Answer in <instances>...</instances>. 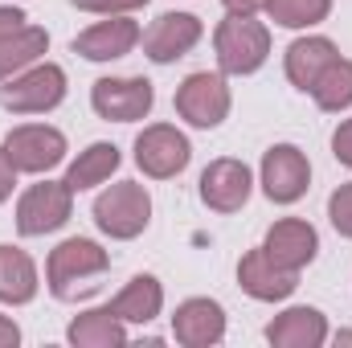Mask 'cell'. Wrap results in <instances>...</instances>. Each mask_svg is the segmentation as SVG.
Instances as JSON below:
<instances>
[{
    "mask_svg": "<svg viewBox=\"0 0 352 348\" xmlns=\"http://www.w3.org/2000/svg\"><path fill=\"white\" fill-rule=\"evenodd\" d=\"M111 270V254L90 242V238H66L54 254H50V266H45V279H50V291L54 299L62 303H74L90 291H98V279Z\"/></svg>",
    "mask_w": 352,
    "mask_h": 348,
    "instance_id": "obj_1",
    "label": "cell"
},
{
    "mask_svg": "<svg viewBox=\"0 0 352 348\" xmlns=\"http://www.w3.org/2000/svg\"><path fill=\"white\" fill-rule=\"evenodd\" d=\"M213 50H217V66L221 74H254L263 70V62L270 58V29L254 17H226L213 33Z\"/></svg>",
    "mask_w": 352,
    "mask_h": 348,
    "instance_id": "obj_2",
    "label": "cell"
},
{
    "mask_svg": "<svg viewBox=\"0 0 352 348\" xmlns=\"http://www.w3.org/2000/svg\"><path fill=\"white\" fill-rule=\"evenodd\" d=\"M148 221H152V197L135 180H119L94 197V226L115 242L140 238L148 230Z\"/></svg>",
    "mask_w": 352,
    "mask_h": 348,
    "instance_id": "obj_3",
    "label": "cell"
},
{
    "mask_svg": "<svg viewBox=\"0 0 352 348\" xmlns=\"http://www.w3.org/2000/svg\"><path fill=\"white\" fill-rule=\"evenodd\" d=\"M66 98V70L54 62H33L29 70L4 78L0 87V107L16 115H45Z\"/></svg>",
    "mask_w": 352,
    "mask_h": 348,
    "instance_id": "obj_4",
    "label": "cell"
},
{
    "mask_svg": "<svg viewBox=\"0 0 352 348\" xmlns=\"http://www.w3.org/2000/svg\"><path fill=\"white\" fill-rule=\"evenodd\" d=\"M74 213V193L66 188V180H41L29 184L16 201V230L21 238H45L54 230H62Z\"/></svg>",
    "mask_w": 352,
    "mask_h": 348,
    "instance_id": "obj_5",
    "label": "cell"
},
{
    "mask_svg": "<svg viewBox=\"0 0 352 348\" xmlns=\"http://www.w3.org/2000/svg\"><path fill=\"white\" fill-rule=\"evenodd\" d=\"M4 156L16 173H50L66 160V135L58 127H45V123H21L4 135Z\"/></svg>",
    "mask_w": 352,
    "mask_h": 348,
    "instance_id": "obj_6",
    "label": "cell"
},
{
    "mask_svg": "<svg viewBox=\"0 0 352 348\" xmlns=\"http://www.w3.org/2000/svg\"><path fill=\"white\" fill-rule=\"evenodd\" d=\"M188 160H192V148L184 131H176L173 123H152L135 135V164L152 180H168V176L184 173Z\"/></svg>",
    "mask_w": 352,
    "mask_h": 348,
    "instance_id": "obj_7",
    "label": "cell"
},
{
    "mask_svg": "<svg viewBox=\"0 0 352 348\" xmlns=\"http://www.w3.org/2000/svg\"><path fill=\"white\" fill-rule=\"evenodd\" d=\"M176 115L188 119L192 127H217L226 115H230V87L221 74H209V70H197L188 74L180 87H176Z\"/></svg>",
    "mask_w": 352,
    "mask_h": 348,
    "instance_id": "obj_8",
    "label": "cell"
},
{
    "mask_svg": "<svg viewBox=\"0 0 352 348\" xmlns=\"http://www.w3.org/2000/svg\"><path fill=\"white\" fill-rule=\"evenodd\" d=\"M156 102V90L148 78H98L90 87V107L98 119H111V123H135V119H148Z\"/></svg>",
    "mask_w": 352,
    "mask_h": 348,
    "instance_id": "obj_9",
    "label": "cell"
},
{
    "mask_svg": "<svg viewBox=\"0 0 352 348\" xmlns=\"http://www.w3.org/2000/svg\"><path fill=\"white\" fill-rule=\"evenodd\" d=\"M311 188V164L295 144H274L263 156V193L274 205H295Z\"/></svg>",
    "mask_w": 352,
    "mask_h": 348,
    "instance_id": "obj_10",
    "label": "cell"
},
{
    "mask_svg": "<svg viewBox=\"0 0 352 348\" xmlns=\"http://www.w3.org/2000/svg\"><path fill=\"white\" fill-rule=\"evenodd\" d=\"M263 250H266V259L278 262L283 270H295L299 274L303 266H311L316 254H320V234L303 217H283V221H274L266 230Z\"/></svg>",
    "mask_w": 352,
    "mask_h": 348,
    "instance_id": "obj_11",
    "label": "cell"
},
{
    "mask_svg": "<svg viewBox=\"0 0 352 348\" xmlns=\"http://www.w3.org/2000/svg\"><path fill=\"white\" fill-rule=\"evenodd\" d=\"M250 188H254V176L242 160H213L205 173H201V201L213 209V213H238L246 201H250Z\"/></svg>",
    "mask_w": 352,
    "mask_h": 348,
    "instance_id": "obj_12",
    "label": "cell"
},
{
    "mask_svg": "<svg viewBox=\"0 0 352 348\" xmlns=\"http://www.w3.org/2000/svg\"><path fill=\"white\" fill-rule=\"evenodd\" d=\"M173 336L184 348L221 345V336H226V312H221V303L217 299H205V295L184 299L173 316Z\"/></svg>",
    "mask_w": 352,
    "mask_h": 348,
    "instance_id": "obj_13",
    "label": "cell"
},
{
    "mask_svg": "<svg viewBox=\"0 0 352 348\" xmlns=\"http://www.w3.org/2000/svg\"><path fill=\"white\" fill-rule=\"evenodd\" d=\"M201 21L192 12H164L148 33H144V54L156 62V66H168L176 58H184L197 41H201Z\"/></svg>",
    "mask_w": 352,
    "mask_h": 348,
    "instance_id": "obj_14",
    "label": "cell"
},
{
    "mask_svg": "<svg viewBox=\"0 0 352 348\" xmlns=\"http://www.w3.org/2000/svg\"><path fill=\"white\" fill-rule=\"evenodd\" d=\"M140 25L123 12V17H111V21H98L90 25L87 33L74 37V54H82L87 62H115L123 54H131L140 45Z\"/></svg>",
    "mask_w": 352,
    "mask_h": 348,
    "instance_id": "obj_15",
    "label": "cell"
},
{
    "mask_svg": "<svg viewBox=\"0 0 352 348\" xmlns=\"http://www.w3.org/2000/svg\"><path fill=\"white\" fill-rule=\"evenodd\" d=\"M238 283H242V291L250 295V299H258V303H278V299H287L295 287H299V274L295 270H283L278 262L266 259V250H250V254H242L238 262Z\"/></svg>",
    "mask_w": 352,
    "mask_h": 348,
    "instance_id": "obj_16",
    "label": "cell"
},
{
    "mask_svg": "<svg viewBox=\"0 0 352 348\" xmlns=\"http://www.w3.org/2000/svg\"><path fill=\"white\" fill-rule=\"evenodd\" d=\"M266 340L274 348H320L328 340V320L316 307H287L266 324Z\"/></svg>",
    "mask_w": 352,
    "mask_h": 348,
    "instance_id": "obj_17",
    "label": "cell"
},
{
    "mask_svg": "<svg viewBox=\"0 0 352 348\" xmlns=\"http://www.w3.org/2000/svg\"><path fill=\"white\" fill-rule=\"evenodd\" d=\"M123 324H152L164 307V287L156 274H135L111 303H107Z\"/></svg>",
    "mask_w": 352,
    "mask_h": 348,
    "instance_id": "obj_18",
    "label": "cell"
},
{
    "mask_svg": "<svg viewBox=\"0 0 352 348\" xmlns=\"http://www.w3.org/2000/svg\"><path fill=\"white\" fill-rule=\"evenodd\" d=\"M340 54H336V45L328 41V37H299V41H291L287 45V78H291V87L299 90H311V83L324 74V66L328 62H336Z\"/></svg>",
    "mask_w": 352,
    "mask_h": 348,
    "instance_id": "obj_19",
    "label": "cell"
},
{
    "mask_svg": "<svg viewBox=\"0 0 352 348\" xmlns=\"http://www.w3.org/2000/svg\"><path fill=\"white\" fill-rule=\"evenodd\" d=\"M66 340L74 348H119L127 345V328L111 307H94L74 316V324L66 328Z\"/></svg>",
    "mask_w": 352,
    "mask_h": 348,
    "instance_id": "obj_20",
    "label": "cell"
},
{
    "mask_svg": "<svg viewBox=\"0 0 352 348\" xmlns=\"http://www.w3.org/2000/svg\"><path fill=\"white\" fill-rule=\"evenodd\" d=\"M37 299V266L21 246H0V303H33Z\"/></svg>",
    "mask_w": 352,
    "mask_h": 348,
    "instance_id": "obj_21",
    "label": "cell"
},
{
    "mask_svg": "<svg viewBox=\"0 0 352 348\" xmlns=\"http://www.w3.org/2000/svg\"><path fill=\"white\" fill-rule=\"evenodd\" d=\"M45 50H50V33L41 25H25V29L8 33L0 41V83L12 78V74H21V70H29Z\"/></svg>",
    "mask_w": 352,
    "mask_h": 348,
    "instance_id": "obj_22",
    "label": "cell"
},
{
    "mask_svg": "<svg viewBox=\"0 0 352 348\" xmlns=\"http://www.w3.org/2000/svg\"><path fill=\"white\" fill-rule=\"evenodd\" d=\"M119 148L115 144H90L87 152H78V160L66 168V188L70 193H82V188H94L102 180H111V173L119 168Z\"/></svg>",
    "mask_w": 352,
    "mask_h": 348,
    "instance_id": "obj_23",
    "label": "cell"
},
{
    "mask_svg": "<svg viewBox=\"0 0 352 348\" xmlns=\"http://www.w3.org/2000/svg\"><path fill=\"white\" fill-rule=\"evenodd\" d=\"M307 94L316 98V107H320V111H332V115L349 111V107H352V62H349V58L328 62V66H324V74L311 83Z\"/></svg>",
    "mask_w": 352,
    "mask_h": 348,
    "instance_id": "obj_24",
    "label": "cell"
},
{
    "mask_svg": "<svg viewBox=\"0 0 352 348\" xmlns=\"http://www.w3.org/2000/svg\"><path fill=\"white\" fill-rule=\"evenodd\" d=\"M266 12L283 29H311V25L328 21L332 0H266Z\"/></svg>",
    "mask_w": 352,
    "mask_h": 348,
    "instance_id": "obj_25",
    "label": "cell"
},
{
    "mask_svg": "<svg viewBox=\"0 0 352 348\" xmlns=\"http://www.w3.org/2000/svg\"><path fill=\"white\" fill-rule=\"evenodd\" d=\"M328 217H332V226H336L340 238H352V180L340 184V188L328 197Z\"/></svg>",
    "mask_w": 352,
    "mask_h": 348,
    "instance_id": "obj_26",
    "label": "cell"
},
{
    "mask_svg": "<svg viewBox=\"0 0 352 348\" xmlns=\"http://www.w3.org/2000/svg\"><path fill=\"white\" fill-rule=\"evenodd\" d=\"M82 12H107V17H123V12H135L144 8L148 0H74Z\"/></svg>",
    "mask_w": 352,
    "mask_h": 348,
    "instance_id": "obj_27",
    "label": "cell"
},
{
    "mask_svg": "<svg viewBox=\"0 0 352 348\" xmlns=\"http://www.w3.org/2000/svg\"><path fill=\"white\" fill-rule=\"evenodd\" d=\"M332 152H336L340 164H349L352 168V119H344V123L336 127V135H332Z\"/></svg>",
    "mask_w": 352,
    "mask_h": 348,
    "instance_id": "obj_28",
    "label": "cell"
},
{
    "mask_svg": "<svg viewBox=\"0 0 352 348\" xmlns=\"http://www.w3.org/2000/svg\"><path fill=\"white\" fill-rule=\"evenodd\" d=\"M12 188H16V168L8 164V156H4V148H0V205L12 197Z\"/></svg>",
    "mask_w": 352,
    "mask_h": 348,
    "instance_id": "obj_29",
    "label": "cell"
},
{
    "mask_svg": "<svg viewBox=\"0 0 352 348\" xmlns=\"http://www.w3.org/2000/svg\"><path fill=\"white\" fill-rule=\"evenodd\" d=\"M25 21H29V17H25L21 8H0V41H4L8 33H16V29H25Z\"/></svg>",
    "mask_w": 352,
    "mask_h": 348,
    "instance_id": "obj_30",
    "label": "cell"
},
{
    "mask_svg": "<svg viewBox=\"0 0 352 348\" xmlns=\"http://www.w3.org/2000/svg\"><path fill=\"white\" fill-rule=\"evenodd\" d=\"M234 17H254V12H263L266 8V0H221Z\"/></svg>",
    "mask_w": 352,
    "mask_h": 348,
    "instance_id": "obj_31",
    "label": "cell"
},
{
    "mask_svg": "<svg viewBox=\"0 0 352 348\" xmlns=\"http://www.w3.org/2000/svg\"><path fill=\"white\" fill-rule=\"evenodd\" d=\"M12 345H21V328L8 316H0V348H12Z\"/></svg>",
    "mask_w": 352,
    "mask_h": 348,
    "instance_id": "obj_32",
    "label": "cell"
},
{
    "mask_svg": "<svg viewBox=\"0 0 352 348\" xmlns=\"http://www.w3.org/2000/svg\"><path fill=\"white\" fill-rule=\"evenodd\" d=\"M336 345H352V332H336Z\"/></svg>",
    "mask_w": 352,
    "mask_h": 348,
    "instance_id": "obj_33",
    "label": "cell"
}]
</instances>
